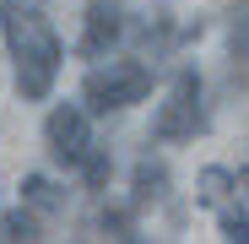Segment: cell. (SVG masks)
<instances>
[{
  "label": "cell",
  "instance_id": "11",
  "mask_svg": "<svg viewBox=\"0 0 249 244\" xmlns=\"http://www.w3.org/2000/svg\"><path fill=\"white\" fill-rule=\"evenodd\" d=\"M228 190H233V174H228V169H206V174H200V201H206V206L228 201Z\"/></svg>",
  "mask_w": 249,
  "mask_h": 244
},
{
  "label": "cell",
  "instance_id": "5",
  "mask_svg": "<svg viewBox=\"0 0 249 244\" xmlns=\"http://www.w3.org/2000/svg\"><path fill=\"white\" fill-rule=\"evenodd\" d=\"M119 33H124V17L108 6V0H92V6H87V27H81V55H87V60H103V55L119 44Z\"/></svg>",
  "mask_w": 249,
  "mask_h": 244
},
{
  "label": "cell",
  "instance_id": "3",
  "mask_svg": "<svg viewBox=\"0 0 249 244\" xmlns=\"http://www.w3.org/2000/svg\"><path fill=\"white\" fill-rule=\"evenodd\" d=\"M200 131H206V87H200L195 71H179L168 98L152 114V136L157 141H195Z\"/></svg>",
  "mask_w": 249,
  "mask_h": 244
},
{
  "label": "cell",
  "instance_id": "12",
  "mask_svg": "<svg viewBox=\"0 0 249 244\" xmlns=\"http://www.w3.org/2000/svg\"><path fill=\"white\" fill-rule=\"evenodd\" d=\"M98 228H103L108 239H136V223H130V212H119V206H108V212L98 217Z\"/></svg>",
  "mask_w": 249,
  "mask_h": 244
},
{
  "label": "cell",
  "instance_id": "14",
  "mask_svg": "<svg viewBox=\"0 0 249 244\" xmlns=\"http://www.w3.org/2000/svg\"><path fill=\"white\" fill-rule=\"evenodd\" d=\"M233 190H244V201H249V169H238V174H233Z\"/></svg>",
  "mask_w": 249,
  "mask_h": 244
},
{
  "label": "cell",
  "instance_id": "7",
  "mask_svg": "<svg viewBox=\"0 0 249 244\" xmlns=\"http://www.w3.org/2000/svg\"><path fill=\"white\" fill-rule=\"evenodd\" d=\"M22 201H27L33 212H65V190L54 179H44V174H27L22 179Z\"/></svg>",
  "mask_w": 249,
  "mask_h": 244
},
{
  "label": "cell",
  "instance_id": "1",
  "mask_svg": "<svg viewBox=\"0 0 249 244\" xmlns=\"http://www.w3.org/2000/svg\"><path fill=\"white\" fill-rule=\"evenodd\" d=\"M0 27H6V44H11V60H17V93L27 103L49 98L65 49H60V33L44 17V6H33V0H6V6H0Z\"/></svg>",
  "mask_w": 249,
  "mask_h": 244
},
{
  "label": "cell",
  "instance_id": "2",
  "mask_svg": "<svg viewBox=\"0 0 249 244\" xmlns=\"http://www.w3.org/2000/svg\"><path fill=\"white\" fill-rule=\"evenodd\" d=\"M152 93V71L141 60H108V65H92L87 81H81V103L92 114H119Z\"/></svg>",
  "mask_w": 249,
  "mask_h": 244
},
{
  "label": "cell",
  "instance_id": "4",
  "mask_svg": "<svg viewBox=\"0 0 249 244\" xmlns=\"http://www.w3.org/2000/svg\"><path fill=\"white\" fill-rule=\"evenodd\" d=\"M44 141H49V157H54V163L76 169L81 152L92 147V136H87V109H76V103L49 109V119H44Z\"/></svg>",
  "mask_w": 249,
  "mask_h": 244
},
{
  "label": "cell",
  "instance_id": "9",
  "mask_svg": "<svg viewBox=\"0 0 249 244\" xmlns=\"http://www.w3.org/2000/svg\"><path fill=\"white\" fill-rule=\"evenodd\" d=\"M217 223H222V239H233V244H249V217L233 206V201H217Z\"/></svg>",
  "mask_w": 249,
  "mask_h": 244
},
{
  "label": "cell",
  "instance_id": "10",
  "mask_svg": "<svg viewBox=\"0 0 249 244\" xmlns=\"http://www.w3.org/2000/svg\"><path fill=\"white\" fill-rule=\"evenodd\" d=\"M76 169L87 174V190H103V185H108V174H114V163H108V152H92V147H87Z\"/></svg>",
  "mask_w": 249,
  "mask_h": 244
},
{
  "label": "cell",
  "instance_id": "13",
  "mask_svg": "<svg viewBox=\"0 0 249 244\" xmlns=\"http://www.w3.org/2000/svg\"><path fill=\"white\" fill-rule=\"evenodd\" d=\"M233 60H238V65L249 71V11H244L238 22H233Z\"/></svg>",
  "mask_w": 249,
  "mask_h": 244
},
{
  "label": "cell",
  "instance_id": "6",
  "mask_svg": "<svg viewBox=\"0 0 249 244\" xmlns=\"http://www.w3.org/2000/svg\"><path fill=\"white\" fill-rule=\"evenodd\" d=\"M168 195V163L157 157H141L136 163V206H152V201Z\"/></svg>",
  "mask_w": 249,
  "mask_h": 244
},
{
  "label": "cell",
  "instance_id": "8",
  "mask_svg": "<svg viewBox=\"0 0 249 244\" xmlns=\"http://www.w3.org/2000/svg\"><path fill=\"white\" fill-rule=\"evenodd\" d=\"M0 239L38 244V239H44V228H38V217H33V212H6V217H0Z\"/></svg>",
  "mask_w": 249,
  "mask_h": 244
}]
</instances>
